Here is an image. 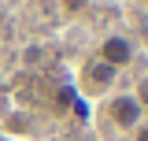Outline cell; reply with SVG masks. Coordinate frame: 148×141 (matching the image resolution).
I'll return each mask as SVG.
<instances>
[{
	"instance_id": "4",
	"label": "cell",
	"mask_w": 148,
	"mask_h": 141,
	"mask_svg": "<svg viewBox=\"0 0 148 141\" xmlns=\"http://www.w3.org/2000/svg\"><path fill=\"white\" fill-rule=\"evenodd\" d=\"M92 0H59V11H63V19H78L82 11H89Z\"/></svg>"
},
{
	"instance_id": "6",
	"label": "cell",
	"mask_w": 148,
	"mask_h": 141,
	"mask_svg": "<svg viewBox=\"0 0 148 141\" xmlns=\"http://www.w3.org/2000/svg\"><path fill=\"white\" fill-rule=\"evenodd\" d=\"M130 141H148V119H145L141 126H137L133 134H130Z\"/></svg>"
},
{
	"instance_id": "3",
	"label": "cell",
	"mask_w": 148,
	"mask_h": 141,
	"mask_svg": "<svg viewBox=\"0 0 148 141\" xmlns=\"http://www.w3.org/2000/svg\"><path fill=\"white\" fill-rule=\"evenodd\" d=\"M96 59L100 63H108V67L115 70H126L133 59H137V41L130 34H122V30H111V34H104L100 41H96Z\"/></svg>"
},
{
	"instance_id": "7",
	"label": "cell",
	"mask_w": 148,
	"mask_h": 141,
	"mask_svg": "<svg viewBox=\"0 0 148 141\" xmlns=\"http://www.w3.org/2000/svg\"><path fill=\"white\" fill-rule=\"evenodd\" d=\"M141 4H148V0H141Z\"/></svg>"
},
{
	"instance_id": "2",
	"label": "cell",
	"mask_w": 148,
	"mask_h": 141,
	"mask_svg": "<svg viewBox=\"0 0 148 141\" xmlns=\"http://www.w3.org/2000/svg\"><path fill=\"white\" fill-rule=\"evenodd\" d=\"M115 86H119V70L108 67V63H100L96 56H89L85 63H82V70H78V93L82 97H111L115 93Z\"/></svg>"
},
{
	"instance_id": "5",
	"label": "cell",
	"mask_w": 148,
	"mask_h": 141,
	"mask_svg": "<svg viewBox=\"0 0 148 141\" xmlns=\"http://www.w3.org/2000/svg\"><path fill=\"white\" fill-rule=\"evenodd\" d=\"M133 93H137V100H141V108H145V115H148V78H145L137 89H133Z\"/></svg>"
},
{
	"instance_id": "1",
	"label": "cell",
	"mask_w": 148,
	"mask_h": 141,
	"mask_svg": "<svg viewBox=\"0 0 148 141\" xmlns=\"http://www.w3.org/2000/svg\"><path fill=\"white\" fill-rule=\"evenodd\" d=\"M145 119L148 115H145V108H141V100H137L133 89H115L111 97H104V123H108V130L133 134Z\"/></svg>"
}]
</instances>
